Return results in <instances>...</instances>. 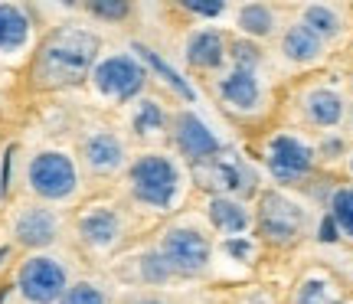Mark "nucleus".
Masks as SVG:
<instances>
[{"mask_svg":"<svg viewBox=\"0 0 353 304\" xmlns=\"http://www.w3.org/2000/svg\"><path fill=\"white\" fill-rule=\"evenodd\" d=\"M190 10L196 13H206V17H216V13H223V3H196V0H187Z\"/></svg>","mask_w":353,"mask_h":304,"instance_id":"obj_29","label":"nucleus"},{"mask_svg":"<svg viewBox=\"0 0 353 304\" xmlns=\"http://www.w3.org/2000/svg\"><path fill=\"white\" fill-rule=\"evenodd\" d=\"M210 219H213L216 229H223V232H242V229L249 226V213L242 210L239 203L226 200V196H216L210 203Z\"/></svg>","mask_w":353,"mask_h":304,"instance_id":"obj_19","label":"nucleus"},{"mask_svg":"<svg viewBox=\"0 0 353 304\" xmlns=\"http://www.w3.org/2000/svg\"><path fill=\"white\" fill-rule=\"evenodd\" d=\"M92 82H95V89H99L105 99L125 101L144 85V72H141V65L134 63L131 56H108V59H101V63L95 65Z\"/></svg>","mask_w":353,"mask_h":304,"instance_id":"obj_6","label":"nucleus"},{"mask_svg":"<svg viewBox=\"0 0 353 304\" xmlns=\"http://www.w3.org/2000/svg\"><path fill=\"white\" fill-rule=\"evenodd\" d=\"M311 161H314L311 148L301 144L298 138H288V134L275 138L272 148H268V167H272V174H275L281 183H294V180L307 177Z\"/></svg>","mask_w":353,"mask_h":304,"instance_id":"obj_9","label":"nucleus"},{"mask_svg":"<svg viewBox=\"0 0 353 304\" xmlns=\"http://www.w3.org/2000/svg\"><path fill=\"white\" fill-rule=\"evenodd\" d=\"M79 232H82V242H88L92 249H112L121 236V219L112 210H92L82 216Z\"/></svg>","mask_w":353,"mask_h":304,"instance_id":"obj_13","label":"nucleus"},{"mask_svg":"<svg viewBox=\"0 0 353 304\" xmlns=\"http://www.w3.org/2000/svg\"><path fill=\"white\" fill-rule=\"evenodd\" d=\"M144 275L154 281H161L170 275V265L164 262V255H151V259H144Z\"/></svg>","mask_w":353,"mask_h":304,"instance_id":"obj_27","label":"nucleus"},{"mask_svg":"<svg viewBox=\"0 0 353 304\" xmlns=\"http://www.w3.org/2000/svg\"><path fill=\"white\" fill-rule=\"evenodd\" d=\"M17 288H20V294H23L30 304H52L65 294L69 275H65L63 262L46 259V255H37V259H30V262L20 268Z\"/></svg>","mask_w":353,"mask_h":304,"instance_id":"obj_4","label":"nucleus"},{"mask_svg":"<svg viewBox=\"0 0 353 304\" xmlns=\"http://www.w3.org/2000/svg\"><path fill=\"white\" fill-rule=\"evenodd\" d=\"M131 190L141 203L167 210L176 193V167L161 157V154H148L131 167Z\"/></svg>","mask_w":353,"mask_h":304,"instance_id":"obj_3","label":"nucleus"},{"mask_svg":"<svg viewBox=\"0 0 353 304\" xmlns=\"http://www.w3.org/2000/svg\"><path fill=\"white\" fill-rule=\"evenodd\" d=\"M281 50H285V56L294 59V63H314L317 56H321V50H324V39H317L307 26L298 23V26H291L288 33H285Z\"/></svg>","mask_w":353,"mask_h":304,"instance_id":"obj_18","label":"nucleus"},{"mask_svg":"<svg viewBox=\"0 0 353 304\" xmlns=\"http://www.w3.org/2000/svg\"><path fill=\"white\" fill-rule=\"evenodd\" d=\"M13 236L23 245H50L59 236V219L46 206H30V210L20 213L17 226H13Z\"/></svg>","mask_w":353,"mask_h":304,"instance_id":"obj_10","label":"nucleus"},{"mask_svg":"<svg viewBox=\"0 0 353 304\" xmlns=\"http://www.w3.org/2000/svg\"><path fill=\"white\" fill-rule=\"evenodd\" d=\"M131 304H164V301H161V298H151V294H148V298H138V301H131Z\"/></svg>","mask_w":353,"mask_h":304,"instance_id":"obj_30","label":"nucleus"},{"mask_svg":"<svg viewBox=\"0 0 353 304\" xmlns=\"http://www.w3.org/2000/svg\"><path fill=\"white\" fill-rule=\"evenodd\" d=\"M82 154H85V164L95 170V174H114L118 167L125 164V148L121 141L108 134V131H95L92 138L82 144Z\"/></svg>","mask_w":353,"mask_h":304,"instance_id":"obj_12","label":"nucleus"},{"mask_svg":"<svg viewBox=\"0 0 353 304\" xmlns=\"http://www.w3.org/2000/svg\"><path fill=\"white\" fill-rule=\"evenodd\" d=\"M95 52H99V39L88 30L79 26H63L59 33H52L50 43L43 46L37 63V79L46 89H59V85H76L88 76V69L95 65Z\"/></svg>","mask_w":353,"mask_h":304,"instance_id":"obj_1","label":"nucleus"},{"mask_svg":"<svg viewBox=\"0 0 353 304\" xmlns=\"http://www.w3.org/2000/svg\"><path fill=\"white\" fill-rule=\"evenodd\" d=\"M134 52H141V56H144V63L151 65V69H157V72L164 76V82H170V85H174V89L180 92V95H183V99H193V89H190L187 82H183V79L176 76L174 69H170V65H167L164 59H161V56H157L154 50H148V46H134Z\"/></svg>","mask_w":353,"mask_h":304,"instance_id":"obj_23","label":"nucleus"},{"mask_svg":"<svg viewBox=\"0 0 353 304\" xmlns=\"http://www.w3.org/2000/svg\"><path fill=\"white\" fill-rule=\"evenodd\" d=\"M59 304H108L105 292L95 288V285H88V281H79L72 288H65V294L59 298Z\"/></svg>","mask_w":353,"mask_h":304,"instance_id":"obj_25","label":"nucleus"},{"mask_svg":"<svg viewBox=\"0 0 353 304\" xmlns=\"http://www.w3.org/2000/svg\"><path fill=\"white\" fill-rule=\"evenodd\" d=\"M239 26L245 33H255V37H268L272 26H275V13L262 7V3H252V7H242L239 13Z\"/></svg>","mask_w":353,"mask_h":304,"instance_id":"obj_21","label":"nucleus"},{"mask_svg":"<svg viewBox=\"0 0 353 304\" xmlns=\"http://www.w3.org/2000/svg\"><path fill=\"white\" fill-rule=\"evenodd\" d=\"M223 99L232 101L236 108H255L259 101V82H255V72L252 69H232V76L223 79Z\"/></svg>","mask_w":353,"mask_h":304,"instance_id":"obj_16","label":"nucleus"},{"mask_svg":"<svg viewBox=\"0 0 353 304\" xmlns=\"http://www.w3.org/2000/svg\"><path fill=\"white\" fill-rule=\"evenodd\" d=\"M26 180H30V190L43 196V200H69L79 183L76 164L59 151L37 154L26 167Z\"/></svg>","mask_w":353,"mask_h":304,"instance_id":"obj_2","label":"nucleus"},{"mask_svg":"<svg viewBox=\"0 0 353 304\" xmlns=\"http://www.w3.org/2000/svg\"><path fill=\"white\" fill-rule=\"evenodd\" d=\"M298 304H337V298L330 292V285H324V281H307V285H301Z\"/></svg>","mask_w":353,"mask_h":304,"instance_id":"obj_26","label":"nucleus"},{"mask_svg":"<svg viewBox=\"0 0 353 304\" xmlns=\"http://www.w3.org/2000/svg\"><path fill=\"white\" fill-rule=\"evenodd\" d=\"M350 167H353V161H350Z\"/></svg>","mask_w":353,"mask_h":304,"instance_id":"obj_31","label":"nucleus"},{"mask_svg":"<svg viewBox=\"0 0 353 304\" xmlns=\"http://www.w3.org/2000/svg\"><path fill=\"white\" fill-rule=\"evenodd\" d=\"M92 13H99V17H125L128 7L125 3H92Z\"/></svg>","mask_w":353,"mask_h":304,"instance_id":"obj_28","label":"nucleus"},{"mask_svg":"<svg viewBox=\"0 0 353 304\" xmlns=\"http://www.w3.org/2000/svg\"><path fill=\"white\" fill-rule=\"evenodd\" d=\"M226 56V43L219 33L213 30H203L187 43V59L190 65H200V69H210V65H219Z\"/></svg>","mask_w":353,"mask_h":304,"instance_id":"obj_17","label":"nucleus"},{"mask_svg":"<svg viewBox=\"0 0 353 304\" xmlns=\"http://www.w3.org/2000/svg\"><path fill=\"white\" fill-rule=\"evenodd\" d=\"M330 216H334V226H341L343 232L353 239V187H343V190L334 193Z\"/></svg>","mask_w":353,"mask_h":304,"instance_id":"obj_22","label":"nucleus"},{"mask_svg":"<svg viewBox=\"0 0 353 304\" xmlns=\"http://www.w3.org/2000/svg\"><path fill=\"white\" fill-rule=\"evenodd\" d=\"M196 180L210 190H229V193H252L255 174L242 164L239 157H213L196 164Z\"/></svg>","mask_w":353,"mask_h":304,"instance_id":"obj_8","label":"nucleus"},{"mask_svg":"<svg viewBox=\"0 0 353 304\" xmlns=\"http://www.w3.org/2000/svg\"><path fill=\"white\" fill-rule=\"evenodd\" d=\"M304 210L298 203H291L288 196H278V193H265L262 206H259V229L268 242H294L304 229Z\"/></svg>","mask_w":353,"mask_h":304,"instance_id":"obj_5","label":"nucleus"},{"mask_svg":"<svg viewBox=\"0 0 353 304\" xmlns=\"http://www.w3.org/2000/svg\"><path fill=\"white\" fill-rule=\"evenodd\" d=\"M174 134H176V144H180V151L190 154V157H196V161H210V154L219 151V141L206 131L200 118H193V114H176L174 121Z\"/></svg>","mask_w":353,"mask_h":304,"instance_id":"obj_11","label":"nucleus"},{"mask_svg":"<svg viewBox=\"0 0 353 304\" xmlns=\"http://www.w3.org/2000/svg\"><path fill=\"white\" fill-rule=\"evenodd\" d=\"M164 262L170 272H200L210 262V242L193 229H170L164 236Z\"/></svg>","mask_w":353,"mask_h":304,"instance_id":"obj_7","label":"nucleus"},{"mask_svg":"<svg viewBox=\"0 0 353 304\" xmlns=\"http://www.w3.org/2000/svg\"><path fill=\"white\" fill-rule=\"evenodd\" d=\"M30 39V20L20 7L13 3H0V52H17L26 46Z\"/></svg>","mask_w":353,"mask_h":304,"instance_id":"obj_14","label":"nucleus"},{"mask_svg":"<svg viewBox=\"0 0 353 304\" xmlns=\"http://www.w3.org/2000/svg\"><path fill=\"white\" fill-rule=\"evenodd\" d=\"M164 128V112L157 101H141L138 112H134V131L138 134H157Z\"/></svg>","mask_w":353,"mask_h":304,"instance_id":"obj_24","label":"nucleus"},{"mask_svg":"<svg viewBox=\"0 0 353 304\" xmlns=\"http://www.w3.org/2000/svg\"><path fill=\"white\" fill-rule=\"evenodd\" d=\"M301 26H307L317 39H334L341 33V17H337V10H330V7H307Z\"/></svg>","mask_w":353,"mask_h":304,"instance_id":"obj_20","label":"nucleus"},{"mask_svg":"<svg viewBox=\"0 0 353 304\" xmlns=\"http://www.w3.org/2000/svg\"><path fill=\"white\" fill-rule=\"evenodd\" d=\"M304 114L321 128H334L343 118V99L330 89H314L304 99Z\"/></svg>","mask_w":353,"mask_h":304,"instance_id":"obj_15","label":"nucleus"}]
</instances>
